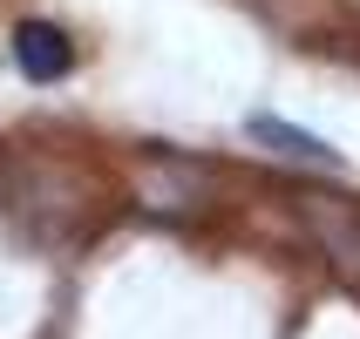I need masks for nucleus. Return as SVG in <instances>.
<instances>
[{
  "label": "nucleus",
  "instance_id": "nucleus-1",
  "mask_svg": "<svg viewBox=\"0 0 360 339\" xmlns=\"http://www.w3.org/2000/svg\"><path fill=\"white\" fill-rule=\"evenodd\" d=\"M7 48H14V68L27 81H61L75 68V48H68V34H61L55 20H20Z\"/></svg>",
  "mask_w": 360,
  "mask_h": 339
},
{
  "label": "nucleus",
  "instance_id": "nucleus-2",
  "mask_svg": "<svg viewBox=\"0 0 360 339\" xmlns=\"http://www.w3.org/2000/svg\"><path fill=\"white\" fill-rule=\"evenodd\" d=\"M252 142H265L272 157L313 163V170H340V157H333L320 136H306V129H292V122H279V116H252Z\"/></svg>",
  "mask_w": 360,
  "mask_h": 339
}]
</instances>
